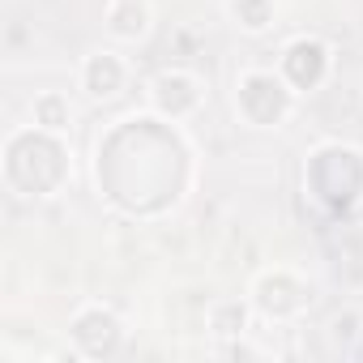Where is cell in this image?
<instances>
[{
	"mask_svg": "<svg viewBox=\"0 0 363 363\" xmlns=\"http://www.w3.org/2000/svg\"><path fill=\"white\" fill-rule=\"evenodd\" d=\"M69 337L77 359H116L128 342V325L111 303L90 299L69 316Z\"/></svg>",
	"mask_w": 363,
	"mask_h": 363,
	"instance_id": "obj_5",
	"label": "cell"
},
{
	"mask_svg": "<svg viewBox=\"0 0 363 363\" xmlns=\"http://www.w3.org/2000/svg\"><path fill=\"white\" fill-rule=\"evenodd\" d=\"M128 86H133V65H128L124 52L94 48V52L82 56V65H77V90L90 103H116Z\"/></svg>",
	"mask_w": 363,
	"mask_h": 363,
	"instance_id": "obj_8",
	"label": "cell"
},
{
	"mask_svg": "<svg viewBox=\"0 0 363 363\" xmlns=\"http://www.w3.org/2000/svg\"><path fill=\"white\" fill-rule=\"evenodd\" d=\"M248 299H252L257 316H265L274 325H291V320H299L316 303V286L299 269H291V265H269V269H261L252 278Z\"/></svg>",
	"mask_w": 363,
	"mask_h": 363,
	"instance_id": "obj_4",
	"label": "cell"
},
{
	"mask_svg": "<svg viewBox=\"0 0 363 363\" xmlns=\"http://www.w3.org/2000/svg\"><path fill=\"white\" fill-rule=\"evenodd\" d=\"M278 73H282V77L299 90V99H303V94H312V90H320V86L329 82V73H333V48H329L325 39H316V35H299V39H291V43L282 48Z\"/></svg>",
	"mask_w": 363,
	"mask_h": 363,
	"instance_id": "obj_7",
	"label": "cell"
},
{
	"mask_svg": "<svg viewBox=\"0 0 363 363\" xmlns=\"http://www.w3.org/2000/svg\"><path fill=\"white\" fill-rule=\"evenodd\" d=\"M252 299H214L206 308V333L218 342H244L252 333Z\"/></svg>",
	"mask_w": 363,
	"mask_h": 363,
	"instance_id": "obj_10",
	"label": "cell"
},
{
	"mask_svg": "<svg viewBox=\"0 0 363 363\" xmlns=\"http://www.w3.org/2000/svg\"><path fill=\"white\" fill-rule=\"evenodd\" d=\"M154 26V9L150 0H107L103 9V30L116 43H141Z\"/></svg>",
	"mask_w": 363,
	"mask_h": 363,
	"instance_id": "obj_9",
	"label": "cell"
},
{
	"mask_svg": "<svg viewBox=\"0 0 363 363\" xmlns=\"http://www.w3.org/2000/svg\"><path fill=\"white\" fill-rule=\"evenodd\" d=\"M223 9L227 22L248 39H261L278 26V0H223Z\"/></svg>",
	"mask_w": 363,
	"mask_h": 363,
	"instance_id": "obj_11",
	"label": "cell"
},
{
	"mask_svg": "<svg viewBox=\"0 0 363 363\" xmlns=\"http://www.w3.org/2000/svg\"><path fill=\"white\" fill-rule=\"evenodd\" d=\"M73 120H77V111H73V103H69V94H65V90H39V94L30 99V124H39V128H48V133H65V137H69Z\"/></svg>",
	"mask_w": 363,
	"mask_h": 363,
	"instance_id": "obj_12",
	"label": "cell"
},
{
	"mask_svg": "<svg viewBox=\"0 0 363 363\" xmlns=\"http://www.w3.org/2000/svg\"><path fill=\"white\" fill-rule=\"evenodd\" d=\"M231 107L240 116V124L257 128V133H274L286 128L299 111V90L278 73V69H240L235 86H231Z\"/></svg>",
	"mask_w": 363,
	"mask_h": 363,
	"instance_id": "obj_3",
	"label": "cell"
},
{
	"mask_svg": "<svg viewBox=\"0 0 363 363\" xmlns=\"http://www.w3.org/2000/svg\"><path fill=\"white\" fill-rule=\"evenodd\" d=\"M145 107L171 124H189L206 107V86L189 69H158L145 82Z\"/></svg>",
	"mask_w": 363,
	"mask_h": 363,
	"instance_id": "obj_6",
	"label": "cell"
},
{
	"mask_svg": "<svg viewBox=\"0 0 363 363\" xmlns=\"http://www.w3.org/2000/svg\"><path fill=\"white\" fill-rule=\"evenodd\" d=\"M73 179V154L65 133L22 124L5 137V184L26 201H48Z\"/></svg>",
	"mask_w": 363,
	"mask_h": 363,
	"instance_id": "obj_1",
	"label": "cell"
},
{
	"mask_svg": "<svg viewBox=\"0 0 363 363\" xmlns=\"http://www.w3.org/2000/svg\"><path fill=\"white\" fill-rule=\"evenodd\" d=\"M303 193L329 210L346 214L363 201V150L346 141H320L303 158Z\"/></svg>",
	"mask_w": 363,
	"mask_h": 363,
	"instance_id": "obj_2",
	"label": "cell"
}]
</instances>
